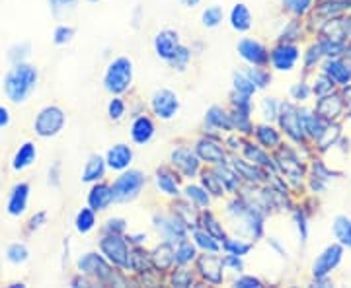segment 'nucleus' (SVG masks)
<instances>
[{"label": "nucleus", "instance_id": "aec40b11", "mask_svg": "<svg viewBox=\"0 0 351 288\" xmlns=\"http://www.w3.org/2000/svg\"><path fill=\"white\" fill-rule=\"evenodd\" d=\"M131 137L137 144H147L154 137V125H152L151 119L145 117V115L137 117L133 121V125H131Z\"/></svg>", "mask_w": 351, "mask_h": 288}, {"label": "nucleus", "instance_id": "58836bf2", "mask_svg": "<svg viewBox=\"0 0 351 288\" xmlns=\"http://www.w3.org/2000/svg\"><path fill=\"white\" fill-rule=\"evenodd\" d=\"M203 222H205V230L217 239H225V232H223V228L219 226V222L215 220V216L211 213H205L203 214Z\"/></svg>", "mask_w": 351, "mask_h": 288}, {"label": "nucleus", "instance_id": "dca6fc26", "mask_svg": "<svg viewBox=\"0 0 351 288\" xmlns=\"http://www.w3.org/2000/svg\"><path fill=\"white\" fill-rule=\"evenodd\" d=\"M172 163L174 168H178L184 176H195L199 170V158L189 150V148H176L172 152Z\"/></svg>", "mask_w": 351, "mask_h": 288}, {"label": "nucleus", "instance_id": "f03ea898", "mask_svg": "<svg viewBox=\"0 0 351 288\" xmlns=\"http://www.w3.org/2000/svg\"><path fill=\"white\" fill-rule=\"evenodd\" d=\"M133 80V63L127 57L115 59L104 75V86L112 94H123Z\"/></svg>", "mask_w": 351, "mask_h": 288}, {"label": "nucleus", "instance_id": "338daca9", "mask_svg": "<svg viewBox=\"0 0 351 288\" xmlns=\"http://www.w3.org/2000/svg\"><path fill=\"white\" fill-rule=\"evenodd\" d=\"M186 6H195V4H199V0H182Z\"/></svg>", "mask_w": 351, "mask_h": 288}, {"label": "nucleus", "instance_id": "e2e57ef3", "mask_svg": "<svg viewBox=\"0 0 351 288\" xmlns=\"http://www.w3.org/2000/svg\"><path fill=\"white\" fill-rule=\"evenodd\" d=\"M225 265H230V267H234L237 271H240V269H242V257H240V255L228 253V257H225Z\"/></svg>", "mask_w": 351, "mask_h": 288}, {"label": "nucleus", "instance_id": "7ed1b4c3", "mask_svg": "<svg viewBox=\"0 0 351 288\" xmlns=\"http://www.w3.org/2000/svg\"><path fill=\"white\" fill-rule=\"evenodd\" d=\"M147 177L138 170H129L123 176H119L112 185L113 200L115 202H129V200L137 199L141 189L145 187Z\"/></svg>", "mask_w": 351, "mask_h": 288}, {"label": "nucleus", "instance_id": "bf43d9fd", "mask_svg": "<svg viewBox=\"0 0 351 288\" xmlns=\"http://www.w3.org/2000/svg\"><path fill=\"white\" fill-rule=\"evenodd\" d=\"M51 2V10L55 14H59L64 8H69V6H73L75 4V0H49Z\"/></svg>", "mask_w": 351, "mask_h": 288}, {"label": "nucleus", "instance_id": "f257e3e1", "mask_svg": "<svg viewBox=\"0 0 351 288\" xmlns=\"http://www.w3.org/2000/svg\"><path fill=\"white\" fill-rule=\"evenodd\" d=\"M38 68L27 63H16L4 76V94L14 103H24L38 86Z\"/></svg>", "mask_w": 351, "mask_h": 288}, {"label": "nucleus", "instance_id": "ea45409f", "mask_svg": "<svg viewBox=\"0 0 351 288\" xmlns=\"http://www.w3.org/2000/svg\"><path fill=\"white\" fill-rule=\"evenodd\" d=\"M283 4H285V8H287L289 12L302 16V14H306L311 10L313 0H283Z\"/></svg>", "mask_w": 351, "mask_h": 288}, {"label": "nucleus", "instance_id": "79ce46f5", "mask_svg": "<svg viewBox=\"0 0 351 288\" xmlns=\"http://www.w3.org/2000/svg\"><path fill=\"white\" fill-rule=\"evenodd\" d=\"M244 152H246V156L250 158V160H254L256 163H260V166H274L271 163V160L267 158V154L265 152H262L258 146H252V144H246V148H244ZM252 162V163H254Z\"/></svg>", "mask_w": 351, "mask_h": 288}, {"label": "nucleus", "instance_id": "1a4fd4ad", "mask_svg": "<svg viewBox=\"0 0 351 288\" xmlns=\"http://www.w3.org/2000/svg\"><path fill=\"white\" fill-rule=\"evenodd\" d=\"M78 269L84 273V275L96 276L98 280H110L113 275L112 267L110 263L100 257L98 253H86L78 259Z\"/></svg>", "mask_w": 351, "mask_h": 288}, {"label": "nucleus", "instance_id": "8fccbe9b", "mask_svg": "<svg viewBox=\"0 0 351 288\" xmlns=\"http://www.w3.org/2000/svg\"><path fill=\"white\" fill-rule=\"evenodd\" d=\"M27 55H29V45H27V43H20V45H14L12 49H10V61H12L14 64L24 63Z\"/></svg>", "mask_w": 351, "mask_h": 288}, {"label": "nucleus", "instance_id": "72a5a7b5", "mask_svg": "<svg viewBox=\"0 0 351 288\" xmlns=\"http://www.w3.org/2000/svg\"><path fill=\"white\" fill-rule=\"evenodd\" d=\"M256 135H258V140L262 142L265 148H271V146H277V144H279V133H277L274 127H269V125L258 127Z\"/></svg>", "mask_w": 351, "mask_h": 288}, {"label": "nucleus", "instance_id": "f3484780", "mask_svg": "<svg viewBox=\"0 0 351 288\" xmlns=\"http://www.w3.org/2000/svg\"><path fill=\"white\" fill-rule=\"evenodd\" d=\"M106 162L115 172H123L133 162V150L127 144H115L113 148L108 150Z\"/></svg>", "mask_w": 351, "mask_h": 288}, {"label": "nucleus", "instance_id": "49530a36", "mask_svg": "<svg viewBox=\"0 0 351 288\" xmlns=\"http://www.w3.org/2000/svg\"><path fill=\"white\" fill-rule=\"evenodd\" d=\"M260 109H262L263 117L269 119V121L277 119V115H279V105H277V101L274 98H265L262 101V105H260Z\"/></svg>", "mask_w": 351, "mask_h": 288}, {"label": "nucleus", "instance_id": "6e6d98bb", "mask_svg": "<svg viewBox=\"0 0 351 288\" xmlns=\"http://www.w3.org/2000/svg\"><path fill=\"white\" fill-rule=\"evenodd\" d=\"M174 285L176 287H189L191 285V275H189L188 271H184V269L176 271Z\"/></svg>", "mask_w": 351, "mask_h": 288}, {"label": "nucleus", "instance_id": "de8ad7c7", "mask_svg": "<svg viewBox=\"0 0 351 288\" xmlns=\"http://www.w3.org/2000/svg\"><path fill=\"white\" fill-rule=\"evenodd\" d=\"M334 90V80L332 78H328L326 75H322L316 82H314V88L313 92L314 94H318V96H326Z\"/></svg>", "mask_w": 351, "mask_h": 288}, {"label": "nucleus", "instance_id": "ddd939ff", "mask_svg": "<svg viewBox=\"0 0 351 288\" xmlns=\"http://www.w3.org/2000/svg\"><path fill=\"white\" fill-rule=\"evenodd\" d=\"M239 55L246 61V63L254 64V66H260V64L267 63V49L263 47L260 41L256 39H242L239 43Z\"/></svg>", "mask_w": 351, "mask_h": 288}, {"label": "nucleus", "instance_id": "393cba45", "mask_svg": "<svg viewBox=\"0 0 351 288\" xmlns=\"http://www.w3.org/2000/svg\"><path fill=\"white\" fill-rule=\"evenodd\" d=\"M230 25L237 31H246L252 25V14L246 4H237L230 12Z\"/></svg>", "mask_w": 351, "mask_h": 288}, {"label": "nucleus", "instance_id": "052dcab7", "mask_svg": "<svg viewBox=\"0 0 351 288\" xmlns=\"http://www.w3.org/2000/svg\"><path fill=\"white\" fill-rule=\"evenodd\" d=\"M59 170H61V163H53V168L49 170V185L57 187L61 183V177H59Z\"/></svg>", "mask_w": 351, "mask_h": 288}, {"label": "nucleus", "instance_id": "20e7f679", "mask_svg": "<svg viewBox=\"0 0 351 288\" xmlns=\"http://www.w3.org/2000/svg\"><path fill=\"white\" fill-rule=\"evenodd\" d=\"M64 123H66V115L63 109L57 105H47L38 113V117L34 121V131L41 138L57 137L63 131Z\"/></svg>", "mask_w": 351, "mask_h": 288}, {"label": "nucleus", "instance_id": "423d86ee", "mask_svg": "<svg viewBox=\"0 0 351 288\" xmlns=\"http://www.w3.org/2000/svg\"><path fill=\"white\" fill-rule=\"evenodd\" d=\"M341 255H343V246L334 244V246H328L326 250L318 255V259L313 265V275L316 280H324L341 261Z\"/></svg>", "mask_w": 351, "mask_h": 288}, {"label": "nucleus", "instance_id": "37998d69", "mask_svg": "<svg viewBox=\"0 0 351 288\" xmlns=\"http://www.w3.org/2000/svg\"><path fill=\"white\" fill-rule=\"evenodd\" d=\"M189 57H191V53H189L186 47H182V45H180V49L176 51V55L172 57L170 64H172L174 68H178V70H186V66H188L189 63Z\"/></svg>", "mask_w": 351, "mask_h": 288}, {"label": "nucleus", "instance_id": "f704fd0d", "mask_svg": "<svg viewBox=\"0 0 351 288\" xmlns=\"http://www.w3.org/2000/svg\"><path fill=\"white\" fill-rule=\"evenodd\" d=\"M234 94H239V96H246V98H250L254 96V92H256V84L252 82L250 78L246 75H234Z\"/></svg>", "mask_w": 351, "mask_h": 288}, {"label": "nucleus", "instance_id": "a19ab883", "mask_svg": "<svg viewBox=\"0 0 351 288\" xmlns=\"http://www.w3.org/2000/svg\"><path fill=\"white\" fill-rule=\"evenodd\" d=\"M244 75L248 76L252 82L256 84V88H265V86L269 84V80H271L269 75H267V73H263L262 68H248Z\"/></svg>", "mask_w": 351, "mask_h": 288}, {"label": "nucleus", "instance_id": "5fc2aeb1", "mask_svg": "<svg viewBox=\"0 0 351 288\" xmlns=\"http://www.w3.org/2000/svg\"><path fill=\"white\" fill-rule=\"evenodd\" d=\"M234 287L239 288H260L262 287V280L256 278V276H242V278H237Z\"/></svg>", "mask_w": 351, "mask_h": 288}, {"label": "nucleus", "instance_id": "9b49d317", "mask_svg": "<svg viewBox=\"0 0 351 288\" xmlns=\"http://www.w3.org/2000/svg\"><path fill=\"white\" fill-rule=\"evenodd\" d=\"M299 57H301V53L293 43H281L271 51L269 59H271L274 68H277V70H291L295 63L299 61Z\"/></svg>", "mask_w": 351, "mask_h": 288}, {"label": "nucleus", "instance_id": "2f4dec72", "mask_svg": "<svg viewBox=\"0 0 351 288\" xmlns=\"http://www.w3.org/2000/svg\"><path fill=\"white\" fill-rule=\"evenodd\" d=\"M193 239H195V244L199 246L201 250H205L207 253H217V251H219L217 238H213L207 230H205V232H203V230H195V232H193Z\"/></svg>", "mask_w": 351, "mask_h": 288}, {"label": "nucleus", "instance_id": "a211bd4d", "mask_svg": "<svg viewBox=\"0 0 351 288\" xmlns=\"http://www.w3.org/2000/svg\"><path fill=\"white\" fill-rule=\"evenodd\" d=\"M112 202H113V193L110 185H106V183H98V185H94V187L90 189L88 205H90V209H94L96 213H98V211H106Z\"/></svg>", "mask_w": 351, "mask_h": 288}, {"label": "nucleus", "instance_id": "13d9d810", "mask_svg": "<svg viewBox=\"0 0 351 288\" xmlns=\"http://www.w3.org/2000/svg\"><path fill=\"white\" fill-rule=\"evenodd\" d=\"M45 220H47V213H38L36 216H32V220H29V232L39 230L41 226L45 224Z\"/></svg>", "mask_w": 351, "mask_h": 288}, {"label": "nucleus", "instance_id": "2eb2a0df", "mask_svg": "<svg viewBox=\"0 0 351 288\" xmlns=\"http://www.w3.org/2000/svg\"><path fill=\"white\" fill-rule=\"evenodd\" d=\"M197 267H199L201 275L205 276L209 283H223V267L225 261L221 257H215V255H201L197 259Z\"/></svg>", "mask_w": 351, "mask_h": 288}, {"label": "nucleus", "instance_id": "4be33fe9", "mask_svg": "<svg viewBox=\"0 0 351 288\" xmlns=\"http://www.w3.org/2000/svg\"><path fill=\"white\" fill-rule=\"evenodd\" d=\"M324 75L341 86H348L351 82V66L341 63V61H328L324 64Z\"/></svg>", "mask_w": 351, "mask_h": 288}, {"label": "nucleus", "instance_id": "bb28decb", "mask_svg": "<svg viewBox=\"0 0 351 288\" xmlns=\"http://www.w3.org/2000/svg\"><path fill=\"white\" fill-rule=\"evenodd\" d=\"M96 226V211L94 209H82L80 213L76 214L75 228L78 234H88L90 230H94Z\"/></svg>", "mask_w": 351, "mask_h": 288}, {"label": "nucleus", "instance_id": "6e6552de", "mask_svg": "<svg viewBox=\"0 0 351 288\" xmlns=\"http://www.w3.org/2000/svg\"><path fill=\"white\" fill-rule=\"evenodd\" d=\"M152 112L154 115L158 117V119H164V121H168V119H172L178 109H180V100H178V96H176L172 90H158V92H154V96H152Z\"/></svg>", "mask_w": 351, "mask_h": 288}, {"label": "nucleus", "instance_id": "5701e85b", "mask_svg": "<svg viewBox=\"0 0 351 288\" xmlns=\"http://www.w3.org/2000/svg\"><path fill=\"white\" fill-rule=\"evenodd\" d=\"M332 230H334V236L338 239L339 246L343 248H350L351 250V218L346 214H338L332 222Z\"/></svg>", "mask_w": 351, "mask_h": 288}, {"label": "nucleus", "instance_id": "473e14b6", "mask_svg": "<svg viewBox=\"0 0 351 288\" xmlns=\"http://www.w3.org/2000/svg\"><path fill=\"white\" fill-rule=\"evenodd\" d=\"M27 257H29V250L25 248V244H20V241L12 244V246L8 248V251H6V259L14 265L25 263Z\"/></svg>", "mask_w": 351, "mask_h": 288}, {"label": "nucleus", "instance_id": "603ef678", "mask_svg": "<svg viewBox=\"0 0 351 288\" xmlns=\"http://www.w3.org/2000/svg\"><path fill=\"white\" fill-rule=\"evenodd\" d=\"M125 228L127 224L123 218H110L106 224V232L108 234H121V232H125Z\"/></svg>", "mask_w": 351, "mask_h": 288}, {"label": "nucleus", "instance_id": "0e129e2a", "mask_svg": "<svg viewBox=\"0 0 351 288\" xmlns=\"http://www.w3.org/2000/svg\"><path fill=\"white\" fill-rule=\"evenodd\" d=\"M297 222H299V232H301V241H306V222H304V216L297 214Z\"/></svg>", "mask_w": 351, "mask_h": 288}, {"label": "nucleus", "instance_id": "a18cd8bd", "mask_svg": "<svg viewBox=\"0 0 351 288\" xmlns=\"http://www.w3.org/2000/svg\"><path fill=\"white\" fill-rule=\"evenodd\" d=\"M75 36V29L73 27H69V25H59L57 29H55V34H53V41L57 43V45H66L71 39Z\"/></svg>", "mask_w": 351, "mask_h": 288}, {"label": "nucleus", "instance_id": "e433bc0d", "mask_svg": "<svg viewBox=\"0 0 351 288\" xmlns=\"http://www.w3.org/2000/svg\"><path fill=\"white\" fill-rule=\"evenodd\" d=\"M203 185L207 187V193H213V195H223V189H225L223 181L215 172H203Z\"/></svg>", "mask_w": 351, "mask_h": 288}, {"label": "nucleus", "instance_id": "a878e982", "mask_svg": "<svg viewBox=\"0 0 351 288\" xmlns=\"http://www.w3.org/2000/svg\"><path fill=\"white\" fill-rule=\"evenodd\" d=\"M205 125L209 129H226L230 131L232 129V121H230V115H226L221 107H211L207 112V117H205Z\"/></svg>", "mask_w": 351, "mask_h": 288}, {"label": "nucleus", "instance_id": "4d7b16f0", "mask_svg": "<svg viewBox=\"0 0 351 288\" xmlns=\"http://www.w3.org/2000/svg\"><path fill=\"white\" fill-rule=\"evenodd\" d=\"M291 96H293L295 100H306V98L311 96V88H308L306 84H297L295 88L291 90Z\"/></svg>", "mask_w": 351, "mask_h": 288}, {"label": "nucleus", "instance_id": "774afa93", "mask_svg": "<svg viewBox=\"0 0 351 288\" xmlns=\"http://www.w3.org/2000/svg\"><path fill=\"white\" fill-rule=\"evenodd\" d=\"M90 2H96V0H90Z\"/></svg>", "mask_w": 351, "mask_h": 288}, {"label": "nucleus", "instance_id": "39448f33", "mask_svg": "<svg viewBox=\"0 0 351 288\" xmlns=\"http://www.w3.org/2000/svg\"><path fill=\"white\" fill-rule=\"evenodd\" d=\"M101 253L108 257V261L121 269H127L131 265V257H129V248L127 241L119 234H108L106 238L100 241Z\"/></svg>", "mask_w": 351, "mask_h": 288}, {"label": "nucleus", "instance_id": "3c124183", "mask_svg": "<svg viewBox=\"0 0 351 288\" xmlns=\"http://www.w3.org/2000/svg\"><path fill=\"white\" fill-rule=\"evenodd\" d=\"M215 174L219 176V179H221V181H225L230 191H234V189H237L239 177L234 176L232 172H228V170H223V168H217V170H215Z\"/></svg>", "mask_w": 351, "mask_h": 288}, {"label": "nucleus", "instance_id": "09e8293b", "mask_svg": "<svg viewBox=\"0 0 351 288\" xmlns=\"http://www.w3.org/2000/svg\"><path fill=\"white\" fill-rule=\"evenodd\" d=\"M108 113H110V119H112V121H119V119L125 115V103H123V100L113 98V100L110 101V105H108Z\"/></svg>", "mask_w": 351, "mask_h": 288}, {"label": "nucleus", "instance_id": "680f3d73", "mask_svg": "<svg viewBox=\"0 0 351 288\" xmlns=\"http://www.w3.org/2000/svg\"><path fill=\"white\" fill-rule=\"evenodd\" d=\"M10 121H12V117H10V112H8V107L0 105V129H4V127L10 125Z\"/></svg>", "mask_w": 351, "mask_h": 288}, {"label": "nucleus", "instance_id": "69168bd1", "mask_svg": "<svg viewBox=\"0 0 351 288\" xmlns=\"http://www.w3.org/2000/svg\"><path fill=\"white\" fill-rule=\"evenodd\" d=\"M313 53H316V57L320 59V57L324 55L322 45H316V47H313ZM306 64H308V66H311V64H314V55H308V57H306Z\"/></svg>", "mask_w": 351, "mask_h": 288}, {"label": "nucleus", "instance_id": "c9c22d12", "mask_svg": "<svg viewBox=\"0 0 351 288\" xmlns=\"http://www.w3.org/2000/svg\"><path fill=\"white\" fill-rule=\"evenodd\" d=\"M201 20H203V25L205 27H217V25L223 22V8L221 6H211V8H207L203 16H201Z\"/></svg>", "mask_w": 351, "mask_h": 288}, {"label": "nucleus", "instance_id": "412c9836", "mask_svg": "<svg viewBox=\"0 0 351 288\" xmlns=\"http://www.w3.org/2000/svg\"><path fill=\"white\" fill-rule=\"evenodd\" d=\"M197 156L201 160L211 163H223L225 162V150L221 144L211 142V140H199L197 142Z\"/></svg>", "mask_w": 351, "mask_h": 288}, {"label": "nucleus", "instance_id": "c756f323", "mask_svg": "<svg viewBox=\"0 0 351 288\" xmlns=\"http://www.w3.org/2000/svg\"><path fill=\"white\" fill-rule=\"evenodd\" d=\"M195 259V248L189 244L188 239H180V246L174 251V263L176 265H188L189 261Z\"/></svg>", "mask_w": 351, "mask_h": 288}, {"label": "nucleus", "instance_id": "0eeeda50", "mask_svg": "<svg viewBox=\"0 0 351 288\" xmlns=\"http://www.w3.org/2000/svg\"><path fill=\"white\" fill-rule=\"evenodd\" d=\"M279 121H281V127L285 129L289 137L297 142H301L304 138V123H302V113L291 105V103H283L279 105Z\"/></svg>", "mask_w": 351, "mask_h": 288}, {"label": "nucleus", "instance_id": "9d476101", "mask_svg": "<svg viewBox=\"0 0 351 288\" xmlns=\"http://www.w3.org/2000/svg\"><path fill=\"white\" fill-rule=\"evenodd\" d=\"M156 228L160 230L164 238L168 241H180L186 239V222L176 214V216H156L154 218Z\"/></svg>", "mask_w": 351, "mask_h": 288}, {"label": "nucleus", "instance_id": "f8f14e48", "mask_svg": "<svg viewBox=\"0 0 351 288\" xmlns=\"http://www.w3.org/2000/svg\"><path fill=\"white\" fill-rule=\"evenodd\" d=\"M178 49H180V39H178V34L174 29H162L154 38V51L166 63L172 61V57H174Z\"/></svg>", "mask_w": 351, "mask_h": 288}, {"label": "nucleus", "instance_id": "6ab92c4d", "mask_svg": "<svg viewBox=\"0 0 351 288\" xmlns=\"http://www.w3.org/2000/svg\"><path fill=\"white\" fill-rule=\"evenodd\" d=\"M38 160V148H36V144L34 142H24L18 152L14 154V160H12V170L14 172H24L27 170L32 163Z\"/></svg>", "mask_w": 351, "mask_h": 288}, {"label": "nucleus", "instance_id": "c85d7f7f", "mask_svg": "<svg viewBox=\"0 0 351 288\" xmlns=\"http://www.w3.org/2000/svg\"><path fill=\"white\" fill-rule=\"evenodd\" d=\"M156 185L166 195H178V179L168 170H158V174H156Z\"/></svg>", "mask_w": 351, "mask_h": 288}, {"label": "nucleus", "instance_id": "4468645a", "mask_svg": "<svg viewBox=\"0 0 351 288\" xmlns=\"http://www.w3.org/2000/svg\"><path fill=\"white\" fill-rule=\"evenodd\" d=\"M27 199H29V185L27 183H16L10 191L6 213L10 216H22L27 209Z\"/></svg>", "mask_w": 351, "mask_h": 288}, {"label": "nucleus", "instance_id": "7c9ffc66", "mask_svg": "<svg viewBox=\"0 0 351 288\" xmlns=\"http://www.w3.org/2000/svg\"><path fill=\"white\" fill-rule=\"evenodd\" d=\"M320 105H328V109H322V112H316L320 117H326V119H332V117H336L339 112H341V107H343V100L338 98V96H324L322 100L318 101Z\"/></svg>", "mask_w": 351, "mask_h": 288}, {"label": "nucleus", "instance_id": "b1692460", "mask_svg": "<svg viewBox=\"0 0 351 288\" xmlns=\"http://www.w3.org/2000/svg\"><path fill=\"white\" fill-rule=\"evenodd\" d=\"M106 174V160L98 156V154H94V156H90L86 162V168H84V172H82V181H98L101 179Z\"/></svg>", "mask_w": 351, "mask_h": 288}, {"label": "nucleus", "instance_id": "864d4df0", "mask_svg": "<svg viewBox=\"0 0 351 288\" xmlns=\"http://www.w3.org/2000/svg\"><path fill=\"white\" fill-rule=\"evenodd\" d=\"M234 166H237V170L240 172V176L248 177V179H262V177H260V172H258L254 166H246L244 162H237Z\"/></svg>", "mask_w": 351, "mask_h": 288}, {"label": "nucleus", "instance_id": "c03bdc74", "mask_svg": "<svg viewBox=\"0 0 351 288\" xmlns=\"http://www.w3.org/2000/svg\"><path fill=\"white\" fill-rule=\"evenodd\" d=\"M186 195H188L189 200H195L201 207H207V205H209V195H207L201 187H197V185H189V187L186 189Z\"/></svg>", "mask_w": 351, "mask_h": 288}, {"label": "nucleus", "instance_id": "4c0bfd02", "mask_svg": "<svg viewBox=\"0 0 351 288\" xmlns=\"http://www.w3.org/2000/svg\"><path fill=\"white\" fill-rule=\"evenodd\" d=\"M223 248H225L228 253H232V255L244 257V255L252 250V244H244V241H240V239H225V241H223Z\"/></svg>", "mask_w": 351, "mask_h": 288}, {"label": "nucleus", "instance_id": "cd10ccee", "mask_svg": "<svg viewBox=\"0 0 351 288\" xmlns=\"http://www.w3.org/2000/svg\"><path fill=\"white\" fill-rule=\"evenodd\" d=\"M152 261L156 263V267H160V269H168V267H172L174 263V250H172V246H170V241H166L162 246H158L154 253H152Z\"/></svg>", "mask_w": 351, "mask_h": 288}]
</instances>
